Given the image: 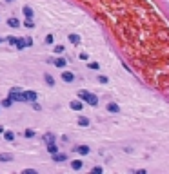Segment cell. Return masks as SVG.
<instances>
[{"label":"cell","mask_w":169,"mask_h":174,"mask_svg":"<svg viewBox=\"0 0 169 174\" xmlns=\"http://www.w3.org/2000/svg\"><path fill=\"white\" fill-rule=\"evenodd\" d=\"M78 98H82V100H86L89 105H98V96L93 93H87V91H78Z\"/></svg>","instance_id":"6da1fadb"},{"label":"cell","mask_w":169,"mask_h":174,"mask_svg":"<svg viewBox=\"0 0 169 174\" xmlns=\"http://www.w3.org/2000/svg\"><path fill=\"white\" fill-rule=\"evenodd\" d=\"M9 98H11L13 102H24V94L18 91V87H13V89H11V94H9Z\"/></svg>","instance_id":"7a4b0ae2"},{"label":"cell","mask_w":169,"mask_h":174,"mask_svg":"<svg viewBox=\"0 0 169 174\" xmlns=\"http://www.w3.org/2000/svg\"><path fill=\"white\" fill-rule=\"evenodd\" d=\"M24 102H29V103H33L35 100H37V93L35 91H24Z\"/></svg>","instance_id":"3957f363"},{"label":"cell","mask_w":169,"mask_h":174,"mask_svg":"<svg viewBox=\"0 0 169 174\" xmlns=\"http://www.w3.org/2000/svg\"><path fill=\"white\" fill-rule=\"evenodd\" d=\"M62 80L67 82V83H71V82L75 80V74H73L71 71H64V73H62Z\"/></svg>","instance_id":"277c9868"},{"label":"cell","mask_w":169,"mask_h":174,"mask_svg":"<svg viewBox=\"0 0 169 174\" xmlns=\"http://www.w3.org/2000/svg\"><path fill=\"white\" fill-rule=\"evenodd\" d=\"M22 13H24V17L26 18H33V7L31 6H24V9H22Z\"/></svg>","instance_id":"5b68a950"},{"label":"cell","mask_w":169,"mask_h":174,"mask_svg":"<svg viewBox=\"0 0 169 174\" xmlns=\"http://www.w3.org/2000/svg\"><path fill=\"white\" fill-rule=\"evenodd\" d=\"M69 107H71L73 109V111H82V102H78V100H73L71 103H69Z\"/></svg>","instance_id":"8992f818"},{"label":"cell","mask_w":169,"mask_h":174,"mask_svg":"<svg viewBox=\"0 0 169 174\" xmlns=\"http://www.w3.org/2000/svg\"><path fill=\"white\" fill-rule=\"evenodd\" d=\"M75 151H77L78 154H82V156H86V154H89V151H91V149H89L87 145H80V147L75 149Z\"/></svg>","instance_id":"52a82bcc"},{"label":"cell","mask_w":169,"mask_h":174,"mask_svg":"<svg viewBox=\"0 0 169 174\" xmlns=\"http://www.w3.org/2000/svg\"><path fill=\"white\" fill-rule=\"evenodd\" d=\"M107 111H109V112H120V105L115 103V102H111V103L107 105Z\"/></svg>","instance_id":"ba28073f"},{"label":"cell","mask_w":169,"mask_h":174,"mask_svg":"<svg viewBox=\"0 0 169 174\" xmlns=\"http://www.w3.org/2000/svg\"><path fill=\"white\" fill-rule=\"evenodd\" d=\"M7 26L9 27H20V20H18V18H15V17H11L7 20Z\"/></svg>","instance_id":"9c48e42d"},{"label":"cell","mask_w":169,"mask_h":174,"mask_svg":"<svg viewBox=\"0 0 169 174\" xmlns=\"http://www.w3.org/2000/svg\"><path fill=\"white\" fill-rule=\"evenodd\" d=\"M69 42H71L73 46H78V44H80V36L75 34V33H71V34H69Z\"/></svg>","instance_id":"30bf717a"},{"label":"cell","mask_w":169,"mask_h":174,"mask_svg":"<svg viewBox=\"0 0 169 174\" xmlns=\"http://www.w3.org/2000/svg\"><path fill=\"white\" fill-rule=\"evenodd\" d=\"M53 160H55V161H64V160H67V156H66L64 152H62V154H60V152H55V154H53Z\"/></svg>","instance_id":"8fae6325"},{"label":"cell","mask_w":169,"mask_h":174,"mask_svg":"<svg viewBox=\"0 0 169 174\" xmlns=\"http://www.w3.org/2000/svg\"><path fill=\"white\" fill-rule=\"evenodd\" d=\"M53 64H55L57 67L64 69V67H66V58H57V60H53Z\"/></svg>","instance_id":"7c38bea8"},{"label":"cell","mask_w":169,"mask_h":174,"mask_svg":"<svg viewBox=\"0 0 169 174\" xmlns=\"http://www.w3.org/2000/svg\"><path fill=\"white\" fill-rule=\"evenodd\" d=\"M47 152H49V154H55V152H58V147L55 145V142L47 143Z\"/></svg>","instance_id":"4fadbf2b"},{"label":"cell","mask_w":169,"mask_h":174,"mask_svg":"<svg viewBox=\"0 0 169 174\" xmlns=\"http://www.w3.org/2000/svg\"><path fill=\"white\" fill-rule=\"evenodd\" d=\"M18 49H24V47H27L26 46V38H17V44H15Z\"/></svg>","instance_id":"5bb4252c"},{"label":"cell","mask_w":169,"mask_h":174,"mask_svg":"<svg viewBox=\"0 0 169 174\" xmlns=\"http://www.w3.org/2000/svg\"><path fill=\"white\" fill-rule=\"evenodd\" d=\"M78 125L87 127V125H89V118H86V116H80V118H78Z\"/></svg>","instance_id":"9a60e30c"},{"label":"cell","mask_w":169,"mask_h":174,"mask_svg":"<svg viewBox=\"0 0 169 174\" xmlns=\"http://www.w3.org/2000/svg\"><path fill=\"white\" fill-rule=\"evenodd\" d=\"M11 160H13L11 154H7V152H2V154H0V161H11Z\"/></svg>","instance_id":"2e32d148"},{"label":"cell","mask_w":169,"mask_h":174,"mask_svg":"<svg viewBox=\"0 0 169 174\" xmlns=\"http://www.w3.org/2000/svg\"><path fill=\"white\" fill-rule=\"evenodd\" d=\"M44 80L47 82V85H49V87H53V85H55V80H53L51 74H46V76H44Z\"/></svg>","instance_id":"e0dca14e"},{"label":"cell","mask_w":169,"mask_h":174,"mask_svg":"<svg viewBox=\"0 0 169 174\" xmlns=\"http://www.w3.org/2000/svg\"><path fill=\"white\" fill-rule=\"evenodd\" d=\"M44 142L46 143H51V142H55V136L51 132H47V134H44Z\"/></svg>","instance_id":"ac0fdd59"},{"label":"cell","mask_w":169,"mask_h":174,"mask_svg":"<svg viewBox=\"0 0 169 174\" xmlns=\"http://www.w3.org/2000/svg\"><path fill=\"white\" fill-rule=\"evenodd\" d=\"M4 138H6L7 142H13V140H15V134L9 132V131H6V132H4Z\"/></svg>","instance_id":"d6986e66"},{"label":"cell","mask_w":169,"mask_h":174,"mask_svg":"<svg viewBox=\"0 0 169 174\" xmlns=\"http://www.w3.org/2000/svg\"><path fill=\"white\" fill-rule=\"evenodd\" d=\"M71 167L75 169V171H78V169H82V161H80V160H75V161L71 163Z\"/></svg>","instance_id":"ffe728a7"},{"label":"cell","mask_w":169,"mask_h":174,"mask_svg":"<svg viewBox=\"0 0 169 174\" xmlns=\"http://www.w3.org/2000/svg\"><path fill=\"white\" fill-rule=\"evenodd\" d=\"M11 103H13V100H11L9 96L6 98V100H2V105H4V107H11Z\"/></svg>","instance_id":"44dd1931"},{"label":"cell","mask_w":169,"mask_h":174,"mask_svg":"<svg viewBox=\"0 0 169 174\" xmlns=\"http://www.w3.org/2000/svg\"><path fill=\"white\" fill-rule=\"evenodd\" d=\"M24 136H26V138H33V136H35V131H33V129H26Z\"/></svg>","instance_id":"7402d4cb"},{"label":"cell","mask_w":169,"mask_h":174,"mask_svg":"<svg viewBox=\"0 0 169 174\" xmlns=\"http://www.w3.org/2000/svg\"><path fill=\"white\" fill-rule=\"evenodd\" d=\"M24 26H26L27 29H33V27H35V24H33V20H31V18H27V20L24 22Z\"/></svg>","instance_id":"603a6c76"},{"label":"cell","mask_w":169,"mask_h":174,"mask_svg":"<svg viewBox=\"0 0 169 174\" xmlns=\"http://www.w3.org/2000/svg\"><path fill=\"white\" fill-rule=\"evenodd\" d=\"M6 42H9L11 46H15V44H17V36H6Z\"/></svg>","instance_id":"cb8c5ba5"},{"label":"cell","mask_w":169,"mask_h":174,"mask_svg":"<svg viewBox=\"0 0 169 174\" xmlns=\"http://www.w3.org/2000/svg\"><path fill=\"white\" fill-rule=\"evenodd\" d=\"M55 53H57V54H62V53H64V46H55Z\"/></svg>","instance_id":"d4e9b609"},{"label":"cell","mask_w":169,"mask_h":174,"mask_svg":"<svg viewBox=\"0 0 169 174\" xmlns=\"http://www.w3.org/2000/svg\"><path fill=\"white\" fill-rule=\"evenodd\" d=\"M98 82H100V83H107V76L100 74V76H98Z\"/></svg>","instance_id":"484cf974"},{"label":"cell","mask_w":169,"mask_h":174,"mask_svg":"<svg viewBox=\"0 0 169 174\" xmlns=\"http://www.w3.org/2000/svg\"><path fill=\"white\" fill-rule=\"evenodd\" d=\"M46 44H53V34H47L46 36Z\"/></svg>","instance_id":"4316f807"},{"label":"cell","mask_w":169,"mask_h":174,"mask_svg":"<svg viewBox=\"0 0 169 174\" xmlns=\"http://www.w3.org/2000/svg\"><path fill=\"white\" fill-rule=\"evenodd\" d=\"M89 69H98V64L96 62H91V64H89Z\"/></svg>","instance_id":"83f0119b"},{"label":"cell","mask_w":169,"mask_h":174,"mask_svg":"<svg viewBox=\"0 0 169 174\" xmlns=\"http://www.w3.org/2000/svg\"><path fill=\"white\" fill-rule=\"evenodd\" d=\"M26 46H33V38H29V36L26 38Z\"/></svg>","instance_id":"f1b7e54d"},{"label":"cell","mask_w":169,"mask_h":174,"mask_svg":"<svg viewBox=\"0 0 169 174\" xmlns=\"http://www.w3.org/2000/svg\"><path fill=\"white\" fill-rule=\"evenodd\" d=\"M80 60H87V54L86 53H80Z\"/></svg>","instance_id":"f546056e"},{"label":"cell","mask_w":169,"mask_h":174,"mask_svg":"<svg viewBox=\"0 0 169 174\" xmlns=\"http://www.w3.org/2000/svg\"><path fill=\"white\" fill-rule=\"evenodd\" d=\"M0 132H4V127L2 125H0Z\"/></svg>","instance_id":"4dcf8cb0"},{"label":"cell","mask_w":169,"mask_h":174,"mask_svg":"<svg viewBox=\"0 0 169 174\" xmlns=\"http://www.w3.org/2000/svg\"><path fill=\"white\" fill-rule=\"evenodd\" d=\"M6 2H9V4H11V2H15V0H6Z\"/></svg>","instance_id":"1f68e13d"},{"label":"cell","mask_w":169,"mask_h":174,"mask_svg":"<svg viewBox=\"0 0 169 174\" xmlns=\"http://www.w3.org/2000/svg\"><path fill=\"white\" fill-rule=\"evenodd\" d=\"M2 40H4V38H0V42H2Z\"/></svg>","instance_id":"d6a6232c"}]
</instances>
